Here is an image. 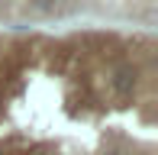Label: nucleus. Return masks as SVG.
I'll return each mask as SVG.
<instances>
[{
    "mask_svg": "<svg viewBox=\"0 0 158 155\" xmlns=\"http://www.w3.org/2000/svg\"><path fill=\"white\" fill-rule=\"evenodd\" d=\"M139 65H132V61H119V65L110 68V74H106V84H110V94L116 97V100H129V97L139 90Z\"/></svg>",
    "mask_w": 158,
    "mask_h": 155,
    "instance_id": "obj_1",
    "label": "nucleus"
},
{
    "mask_svg": "<svg viewBox=\"0 0 158 155\" xmlns=\"http://www.w3.org/2000/svg\"><path fill=\"white\" fill-rule=\"evenodd\" d=\"M100 155H132V149H129L126 139H110V142L103 145V152Z\"/></svg>",
    "mask_w": 158,
    "mask_h": 155,
    "instance_id": "obj_2",
    "label": "nucleus"
},
{
    "mask_svg": "<svg viewBox=\"0 0 158 155\" xmlns=\"http://www.w3.org/2000/svg\"><path fill=\"white\" fill-rule=\"evenodd\" d=\"M26 6H29L32 13H42V16H48V13L58 10V0H26Z\"/></svg>",
    "mask_w": 158,
    "mask_h": 155,
    "instance_id": "obj_3",
    "label": "nucleus"
},
{
    "mask_svg": "<svg viewBox=\"0 0 158 155\" xmlns=\"http://www.w3.org/2000/svg\"><path fill=\"white\" fill-rule=\"evenodd\" d=\"M0 155H6V145H3V142H0Z\"/></svg>",
    "mask_w": 158,
    "mask_h": 155,
    "instance_id": "obj_4",
    "label": "nucleus"
}]
</instances>
